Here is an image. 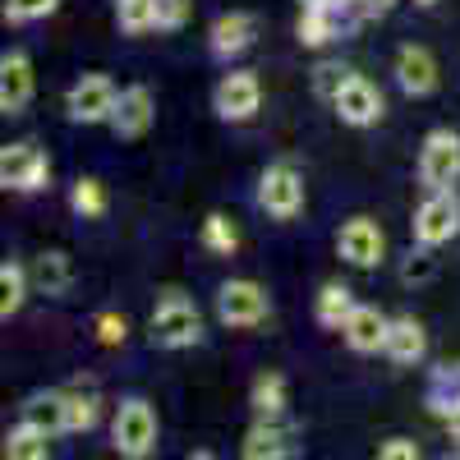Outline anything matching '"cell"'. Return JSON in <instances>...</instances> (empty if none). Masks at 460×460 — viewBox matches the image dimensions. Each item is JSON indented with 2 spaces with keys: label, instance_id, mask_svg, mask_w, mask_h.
I'll list each match as a JSON object with an SVG mask.
<instances>
[{
  "label": "cell",
  "instance_id": "obj_31",
  "mask_svg": "<svg viewBox=\"0 0 460 460\" xmlns=\"http://www.w3.org/2000/svg\"><path fill=\"white\" fill-rule=\"evenodd\" d=\"M56 5L60 0H5V23H37L56 14Z\"/></svg>",
  "mask_w": 460,
  "mask_h": 460
},
{
  "label": "cell",
  "instance_id": "obj_7",
  "mask_svg": "<svg viewBox=\"0 0 460 460\" xmlns=\"http://www.w3.org/2000/svg\"><path fill=\"white\" fill-rule=\"evenodd\" d=\"M456 180H460V134L433 129L419 147V184L429 194H442V189H456Z\"/></svg>",
  "mask_w": 460,
  "mask_h": 460
},
{
  "label": "cell",
  "instance_id": "obj_11",
  "mask_svg": "<svg viewBox=\"0 0 460 460\" xmlns=\"http://www.w3.org/2000/svg\"><path fill=\"white\" fill-rule=\"evenodd\" d=\"M332 111H336L341 125L368 129V125H377L382 115H387V97H382V88H377L373 79H364V74H350V79H345V88L332 97Z\"/></svg>",
  "mask_w": 460,
  "mask_h": 460
},
{
  "label": "cell",
  "instance_id": "obj_14",
  "mask_svg": "<svg viewBox=\"0 0 460 460\" xmlns=\"http://www.w3.org/2000/svg\"><path fill=\"white\" fill-rule=\"evenodd\" d=\"M157 120V97H152L147 84H129L120 88V102H115V115H111V129L120 138H143Z\"/></svg>",
  "mask_w": 460,
  "mask_h": 460
},
{
  "label": "cell",
  "instance_id": "obj_22",
  "mask_svg": "<svg viewBox=\"0 0 460 460\" xmlns=\"http://www.w3.org/2000/svg\"><path fill=\"white\" fill-rule=\"evenodd\" d=\"M0 460H51V433L37 429L32 419H19V424L5 433Z\"/></svg>",
  "mask_w": 460,
  "mask_h": 460
},
{
  "label": "cell",
  "instance_id": "obj_20",
  "mask_svg": "<svg viewBox=\"0 0 460 460\" xmlns=\"http://www.w3.org/2000/svg\"><path fill=\"white\" fill-rule=\"evenodd\" d=\"M28 277H32V290H37V295L60 299V295H69V286H74V258L60 253V249H47V253L32 258Z\"/></svg>",
  "mask_w": 460,
  "mask_h": 460
},
{
  "label": "cell",
  "instance_id": "obj_23",
  "mask_svg": "<svg viewBox=\"0 0 460 460\" xmlns=\"http://www.w3.org/2000/svg\"><path fill=\"white\" fill-rule=\"evenodd\" d=\"M350 314H355V295H350V286H341V281H323V290H318V299H314V318H318V327L341 332Z\"/></svg>",
  "mask_w": 460,
  "mask_h": 460
},
{
  "label": "cell",
  "instance_id": "obj_16",
  "mask_svg": "<svg viewBox=\"0 0 460 460\" xmlns=\"http://www.w3.org/2000/svg\"><path fill=\"white\" fill-rule=\"evenodd\" d=\"M387 332H392V318L377 309V304H355V314L345 318L341 336L345 345H350L355 355H377V350H387Z\"/></svg>",
  "mask_w": 460,
  "mask_h": 460
},
{
  "label": "cell",
  "instance_id": "obj_2",
  "mask_svg": "<svg viewBox=\"0 0 460 460\" xmlns=\"http://www.w3.org/2000/svg\"><path fill=\"white\" fill-rule=\"evenodd\" d=\"M157 410H152L143 396H129L120 401V410H115V424H111V447L120 460H147L152 451H157Z\"/></svg>",
  "mask_w": 460,
  "mask_h": 460
},
{
  "label": "cell",
  "instance_id": "obj_38",
  "mask_svg": "<svg viewBox=\"0 0 460 460\" xmlns=\"http://www.w3.org/2000/svg\"><path fill=\"white\" fill-rule=\"evenodd\" d=\"M189 460H217L212 451H194V456H189Z\"/></svg>",
  "mask_w": 460,
  "mask_h": 460
},
{
  "label": "cell",
  "instance_id": "obj_8",
  "mask_svg": "<svg viewBox=\"0 0 460 460\" xmlns=\"http://www.w3.org/2000/svg\"><path fill=\"white\" fill-rule=\"evenodd\" d=\"M336 253L359 267V272H373V267L387 262V230H382L373 217H350V221H341L336 230Z\"/></svg>",
  "mask_w": 460,
  "mask_h": 460
},
{
  "label": "cell",
  "instance_id": "obj_12",
  "mask_svg": "<svg viewBox=\"0 0 460 460\" xmlns=\"http://www.w3.org/2000/svg\"><path fill=\"white\" fill-rule=\"evenodd\" d=\"M253 42H258V14H249V10L217 14L212 28H208V51H212L217 60H235V56H244Z\"/></svg>",
  "mask_w": 460,
  "mask_h": 460
},
{
  "label": "cell",
  "instance_id": "obj_19",
  "mask_svg": "<svg viewBox=\"0 0 460 460\" xmlns=\"http://www.w3.org/2000/svg\"><path fill=\"white\" fill-rule=\"evenodd\" d=\"M249 410H253V419H286V410H290V382H286L281 368H262L249 382Z\"/></svg>",
  "mask_w": 460,
  "mask_h": 460
},
{
  "label": "cell",
  "instance_id": "obj_27",
  "mask_svg": "<svg viewBox=\"0 0 460 460\" xmlns=\"http://www.w3.org/2000/svg\"><path fill=\"white\" fill-rule=\"evenodd\" d=\"M69 208L79 212L84 221L106 217V208H111V199H106V184H102L97 175H79V180H74V189H69Z\"/></svg>",
  "mask_w": 460,
  "mask_h": 460
},
{
  "label": "cell",
  "instance_id": "obj_15",
  "mask_svg": "<svg viewBox=\"0 0 460 460\" xmlns=\"http://www.w3.org/2000/svg\"><path fill=\"white\" fill-rule=\"evenodd\" d=\"M32 60L28 51H5L0 56V115H23L32 102Z\"/></svg>",
  "mask_w": 460,
  "mask_h": 460
},
{
  "label": "cell",
  "instance_id": "obj_17",
  "mask_svg": "<svg viewBox=\"0 0 460 460\" xmlns=\"http://www.w3.org/2000/svg\"><path fill=\"white\" fill-rule=\"evenodd\" d=\"M295 456V433L281 419H253V429L240 442V460H290Z\"/></svg>",
  "mask_w": 460,
  "mask_h": 460
},
{
  "label": "cell",
  "instance_id": "obj_18",
  "mask_svg": "<svg viewBox=\"0 0 460 460\" xmlns=\"http://www.w3.org/2000/svg\"><path fill=\"white\" fill-rule=\"evenodd\" d=\"M387 355L392 364H401V368H414V364H424V355H429V332H424V323H419L414 314H396L392 318V332H387Z\"/></svg>",
  "mask_w": 460,
  "mask_h": 460
},
{
  "label": "cell",
  "instance_id": "obj_21",
  "mask_svg": "<svg viewBox=\"0 0 460 460\" xmlns=\"http://www.w3.org/2000/svg\"><path fill=\"white\" fill-rule=\"evenodd\" d=\"M341 28H345L341 10L304 5L299 19H295V42H299V47H309V51H323V47H332L336 37H341Z\"/></svg>",
  "mask_w": 460,
  "mask_h": 460
},
{
  "label": "cell",
  "instance_id": "obj_3",
  "mask_svg": "<svg viewBox=\"0 0 460 460\" xmlns=\"http://www.w3.org/2000/svg\"><path fill=\"white\" fill-rule=\"evenodd\" d=\"M217 318L226 327H235V332H249V327L272 318V295H267L258 281H249V277H230L217 290Z\"/></svg>",
  "mask_w": 460,
  "mask_h": 460
},
{
  "label": "cell",
  "instance_id": "obj_32",
  "mask_svg": "<svg viewBox=\"0 0 460 460\" xmlns=\"http://www.w3.org/2000/svg\"><path fill=\"white\" fill-rule=\"evenodd\" d=\"M93 332H97L102 345H125V341H129V318L115 314V309H106V314H97Z\"/></svg>",
  "mask_w": 460,
  "mask_h": 460
},
{
  "label": "cell",
  "instance_id": "obj_39",
  "mask_svg": "<svg viewBox=\"0 0 460 460\" xmlns=\"http://www.w3.org/2000/svg\"><path fill=\"white\" fill-rule=\"evenodd\" d=\"M414 5H419V10H433V5H438V0H414Z\"/></svg>",
  "mask_w": 460,
  "mask_h": 460
},
{
  "label": "cell",
  "instance_id": "obj_6",
  "mask_svg": "<svg viewBox=\"0 0 460 460\" xmlns=\"http://www.w3.org/2000/svg\"><path fill=\"white\" fill-rule=\"evenodd\" d=\"M120 88H115L111 74H84L79 84L65 93V115L74 125H111Z\"/></svg>",
  "mask_w": 460,
  "mask_h": 460
},
{
  "label": "cell",
  "instance_id": "obj_37",
  "mask_svg": "<svg viewBox=\"0 0 460 460\" xmlns=\"http://www.w3.org/2000/svg\"><path fill=\"white\" fill-rule=\"evenodd\" d=\"M299 5H323V10H345V5H359V0H299Z\"/></svg>",
  "mask_w": 460,
  "mask_h": 460
},
{
  "label": "cell",
  "instance_id": "obj_28",
  "mask_svg": "<svg viewBox=\"0 0 460 460\" xmlns=\"http://www.w3.org/2000/svg\"><path fill=\"white\" fill-rule=\"evenodd\" d=\"M115 23L129 37H143L157 28V0H115Z\"/></svg>",
  "mask_w": 460,
  "mask_h": 460
},
{
  "label": "cell",
  "instance_id": "obj_9",
  "mask_svg": "<svg viewBox=\"0 0 460 460\" xmlns=\"http://www.w3.org/2000/svg\"><path fill=\"white\" fill-rule=\"evenodd\" d=\"M51 180V157L37 143H5L0 147V184L14 194H37Z\"/></svg>",
  "mask_w": 460,
  "mask_h": 460
},
{
  "label": "cell",
  "instance_id": "obj_4",
  "mask_svg": "<svg viewBox=\"0 0 460 460\" xmlns=\"http://www.w3.org/2000/svg\"><path fill=\"white\" fill-rule=\"evenodd\" d=\"M304 175L290 162H272L258 175V208L272 217V221H295L304 212Z\"/></svg>",
  "mask_w": 460,
  "mask_h": 460
},
{
  "label": "cell",
  "instance_id": "obj_34",
  "mask_svg": "<svg viewBox=\"0 0 460 460\" xmlns=\"http://www.w3.org/2000/svg\"><path fill=\"white\" fill-rule=\"evenodd\" d=\"M377 460H424V451H419V442H410V438H387L377 447Z\"/></svg>",
  "mask_w": 460,
  "mask_h": 460
},
{
  "label": "cell",
  "instance_id": "obj_24",
  "mask_svg": "<svg viewBox=\"0 0 460 460\" xmlns=\"http://www.w3.org/2000/svg\"><path fill=\"white\" fill-rule=\"evenodd\" d=\"M28 286H32V277H28L23 262H14V258L0 262V323H10V318L23 309Z\"/></svg>",
  "mask_w": 460,
  "mask_h": 460
},
{
  "label": "cell",
  "instance_id": "obj_35",
  "mask_svg": "<svg viewBox=\"0 0 460 460\" xmlns=\"http://www.w3.org/2000/svg\"><path fill=\"white\" fill-rule=\"evenodd\" d=\"M433 410L442 414V424H447V433H451V442H460V392H451V396H442V401H438Z\"/></svg>",
  "mask_w": 460,
  "mask_h": 460
},
{
  "label": "cell",
  "instance_id": "obj_30",
  "mask_svg": "<svg viewBox=\"0 0 460 460\" xmlns=\"http://www.w3.org/2000/svg\"><path fill=\"white\" fill-rule=\"evenodd\" d=\"M345 79H350V69H345L341 60H323V65L314 69V93H318L323 102H332V97L345 88Z\"/></svg>",
  "mask_w": 460,
  "mask_h": 460
},
{
  "label": "cell",
  "instance_id": "obj_36",
  "mask_svg": "<svg viewBox=\"0 0 460 460\" xmlns=\"http://www.w3.org/2000/svg\"><path fill=\"white\" fill-rule=\"evenodd\" d=\"M392 10H396V0H359V14H377L382 19V14H392Z\"/></svg>",
  "mask_w": 460,
  "mask_h": 460
},
{
  "label": "cell",
  "instance_id": "obj_33",
  "mask_svg": "<svg viewBox=\"0 0 460 460\" xmlns=\"http://www.w3.org/2000/svg\"><path fill=\"white\" fill-rule=\"evenodd\" d=\"M194 14V0H157V32H180Z\"/></svg>",
  "mask_w": 460,
  "mask_h": 460
},
{
  "label": "cell",
  "instance_id": "obj_5",
  "mask_svg": "<svg viewBox=\"0 0 460 460\" xmlns=\"http://www.w3.org/2000/svg\"><path fill=\"white\" fill-rule=\"evenodd\" d=\"M212 111L221 115L226 125H244L262 111V79L253 69H230L217 79L212 88Z\"/></svg>",
  "mask_w": 460,
  "mask_h": 460
},
{
  "label": "cell",
  "instance_id": "obj_1",
  "mask_svg": "<svg viewBox=\"0 0 460 460\" xmlns=\"http://www.w3.org/2000/svg\"><path fill=\"white\" fill-rule=\"evenodd\" d=\"M147 341L157 345V350H189V345H199L203 341L199 304L180 290H166L157 299V309H152V318H147Z\"/></svg>",
  "mask_w": 460,
  "mask_h": 460
},
{
  "label": "cell",
  "instance_id": "obj_29",
  "mask_svg": "<svg viewBox=\"0 0 460 460\" xmlns=\"http://www.w3.org/2000/svg\"><path fill=\"white\" fill-rule=\"evenodd\" d=\"M429 281H438V258H433V249L414 244L401 258V286H429Z\"/></svg>",
  "mask_w": 460,
  "mask_h": 460
},
{
  "label": "cell",
  "instance_id": "obj_40",
  "mask_svg": "<svg viewBox=\"0 0 460 460\" xmlns=\"http://www.w3.org/2000/svg\"><path fill=\"white\" fill-rule=\"evenodd\" d=\"M442 460H460V447H456V451H447V456H442Z\"/></svg>",
  "mask_w": 460,
  "mask_h": 460
},
{
  "label": "cell",
  "instance_id": "obj_13",
  "mask_svg": "<svg viewBox=\"0 0 460 460\" xmlns=\"http://www.w3.org/2000/svg\"><path fill=\"white\" fill-rule=\"evenodd\" d=\"M396 84L405 97H433L438 93V56L429 47H419V42H405L396 51Z\"/></svg>",
  "mask_w": 460,
  "mask_h": 460
},
{
  "label": "cell",
  "instance_id": "obj_25",
  "mask_svg": "<svg viewBox=\"0 0 460 460\" xmlns=\"http://www.w3.org/2000/svg\"><path fill=\"white\" fill-rule=\"evenodd\" d=\"M97 396L88 392H60V433H88L97 429Z\"/></svg>",
  "mask_w": 460,
  "mask_h": 460
},
{
  "label": "cell",
  "instance_id": "obj_10",
  "mask_svg": "<svg viewBox=\"0 0 460 460\" xmlns=\"http://www.w3.org/2000/svg\"><path fill=\"white\" fill-rule=\"evenodd\" d=\"M460 235V199L451 194V189H442V194H429L424 203L414 208V244L424 249H442Z\"/></svg>",
  "mask_w": 460,
  "mask_h": 460
},
{
  "label": "cell",
  "instance_id": "obj_26",
  "mask_svg": "<svg viewBox=\"0 0 460 460\" xmlns=\"http://www.w3.org/2000/svg\"><path fill=\"white\" fill-rule=\"evenodd\" d=\"M199 240H203V249H208V253L230 258V253L240 249V226L230 221L226 212H208V217H203V230H199Z\"/></svg>",
  "mask_w": 460,
  "mask_h": 460
}]
</instances>
